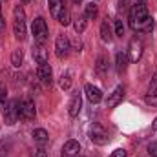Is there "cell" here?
<instances>
[{
	"instance_id": "6da1fadb",
	"label": "cell",
	"mask_w": 157,
	"mask_h": 157,
	"mask_svg": "<svg viewBox=\"0 0 157 157\" xmlns=\"http://www.w3.org/2000/svg\"><path fill=\"white\" fill-rule=\"evenodd\" d=\"M13 33L18 40L26 39V13L20 4L13 9Z\"/></svg>"
},
{
	"instance_id": "7a4b0ae2",
	"label": "cell",
	"mask_w": 157,
	"mask_h": 157,
	"mask_svg": "<svg viewBox=\"0 0 157 157\" xmlns=\"http://www.w3.org/2000/svg\"><path fill=\"white\" fill-rule=\"evenodd\" d=\"M148 17H150V15H148V9H146V4H137V2H135V6L130 9V26H132V29L139 31L141 24H143Z\"/></svg>"
},
{
	"instance_id": "3957f363",
	"label": "cell",
	"mask_w": 157,
	"mask_h": 157,
	"mask_svg": "<svg viewBox=\"0 0 157 157\" xmlns=\"http://www.w3.org/2000/svg\"><path fill=\"white\" fill-rule=\"evenodd\" d=\"M31 33L35 37V42L37 44H44L48 40V35H49V29H48V24L42 17H37L33 20V26H31Z\"/></svg>"
},
{
	"instance_id": "277c9868",
	"label": "cell",
	"mask_w": 157,
	"mask_h": 157,
	"mask_svg": "<svg viewBox=\"0 0 157 157\" xmlns=\"http://www.w3.org/2000/svg\"><path fill=\"white\" fill-rule=\"evenodd\" d=\"M90 139H91V143L101 144V146L110 141L106 128H104L102 124H99V122H93V124H91V128H90Z\"/></svg>"
},
{
	"instance_id": "5b68a950",
	"label": "cell",
	"mask_w": 157,
	"mask_h": 157,
	"mask_svg": "<svg viewBox=\"0 0 157 157\" xmlns=\"http://www.w3.org/2000/svg\"><path fill=\"white\" fill-rule=\"evenodd\" d=\"M4 119H6V124H15L20 119V101L13 99L7 102V106L4 108Z\"/></svg>"
},
{
	"instance_id": "8992f818",
	"label": "cell",
	"mask_w": 157,
	"mask_h": 157,
	"mask_svg": "<svg viewBox=\"0 0 157 157\" xmlns=\"http://www.w3.org/2000/svg\"><path fill=\"white\" fill-rule=\"evenodd\" d=\"M71 51V40L68 39L66 35H59L55 40V53L59 59H66Z\"/></svg>"
},
{
	"instance_id": "52a82bcc",
	"label": "cell",
	"mask_w": 157,
	"mask_h": 157,
	"mask_svg": "<svg viewBox=\"0 0 157 157\" xmlns=\"http://www.w3.org/2000/svg\"><path fill=\"white\" fill-rule=\"evenodd\" d=\"M35 115H37V112H35V102H33L31 99L20 101V119H24V121H33Z\"/></svg>"
},
{
	"instance_id": "ba28073f",
	"label": "cell",
	"mask_w": 157,
	"mask_h": 157,
	"mask_svg": "<svg viewBox=\"0 0 157 157\" xmlns=\"http://www.w3.org/2000/svg\"><path fill=\"white\" fill-rule=\"evenodd\" d=\"M143 55V42L139 39H132L128 44V59L132 62H137Z\"/></svg>"
},
{
	"instance_id": "9c48e42d",
	"label": "cell",
	"mask_w": 157,
	"mask_h": 157,
	"mask_svg": "<svg viewBox=\"0 0 157 157\" xmlns=\"http://www.w3.org/2000/svg\"><path fill=\"white\" fill-rule=\"evenodd\" d=\"M144 102L148 106H157V71L154 73V77L150 80V86H148V91L144 95Z\"/></svg>"
},
{
	"instance_id": "30bf717a",
	"label": "cell",
	"mask_w": 157,
	"mask_h": 157,
	"mask_svg": "<svg viewBox=\"0 0 157 157\" xmlns=\"http://www.w3.org/2000/svg\"><path fill=\"white\" fill-rule=\"evenodd\" d=\"M37 77L40 78L42 84L46 86H51V77H53V71H51V66L48 62H42L37 66Z\"/></svg>"
},
{
	"instance_id": "8fae6325",
	"label": "cell",
	"mask_w": 157,
	"mask_h": 157,
	"mask_svg": "<svg viewBox=\"0 0 157 157\" xmlns=\"http://www.w3.org/2000/svg\"><path fill=\"white\" fill-rule=\"evenodd\" d=\"M84 93H86V97H88V101L91 104H97V102L102 101V91L97 86H93V84H86L84 86Z\"/></svg>"
},
{
	"instance_id": "7c38bea8",
	"label": "cell",
	"mask_w": 157,
	"mask_h": 157,
	"mask_svg": "<svg viewBox=\"0 0 157 157\" xmlns=\"http://www.w3.org/2000/svg\"><path fill=\"white\" fill-rule=\"evenodd\" d=\"M122 99H124V88H122V86H117V88L110 93L106 104H108V108H115V106H119V104L122 102Z\"/></svg>"
},
{
	"instance_id": "4fadbf2b",
	"label": "cell",
	"mask_w": 157,
	"mask_h": 157,
	"mask_svg": "<svg viewBox=\"0 0 157 157\" xmlns=\"http://www.w3.org/2000/svg\"><path fill=\"white\" fill-rule=\"evenodd\" d=\"M80 108H82V97H80V93H73V97H71V101H70V104H68V113H70V117H77L78 112H80Z\"/></svg>"
},
{
	"instance_id": "5bb4252c",
	"label": "cell",
	"mask_w": 157,
	"mask_h": 157,
	"mask_svg": "<svg viewBox=\"0 0 157 157\" xmlns=\"http://www.w3.org/2000/svg\"><path fill=\"white\" fill-rule=\"evenodd\" d=\"M80 152V144L77 141H68L64 146H62V157H77Z\"/></svg>"
},
{
	"instance_id": "9a60e30c",
	"label": "cell",
	"mask_w": 157,
	"mask_h": 157,
	"mask_svg": "<svg viewBox=\"0 0 157 157\" xmlns=\"http://www.w3.org/2000/svg\"><path fill=\"white\" fill-rule=\"evenodd\" d=\"M31 55H33V59L37 60V64L48 62V59H49V55H48V49H46V48H42L40 44L33 46V49H31Z\"/></svg>"
},
{
	"instance_id": "2e32d148",
	"label": "cell",
	"mask_w": 157,
	"mask_h": 157,
	"mask_svg": "<svg viewBox=\"0 0 157 157\" xmlns=\"http://www.w3.org/2000/svg\"><path fill=\"white\" fill-rule=\"evenodd\" d=\"M48 6H49V11H51V15H53L55 20H59L60 13H62L64 7H66L64 0H48Z\"/></svg>"
},
{
	"instance_id": "e0dca14e",
	"label": "cell",
	"mask_w": 157,
	"mask_h": 157,
	"mask_svg": "<svg viewBox=\"0 0 157 157\" xmlns=\"http://www.w3.org/2000/svg\"><path fill=\"white\" fill-rule=\"evenodd\" d=\"M128 62H130V59H128V53H124V51H119L117 57H115V68H117L119 73H124V71H126V68H128Z\"/></svg>"
},
{
	"instance_id": "ac0fdd59",
	"label": "cell",
	"mask_w": 157,
	"mask_h": 157,
	"mask_svg": "<svg viewBox=\"0 0 157 157\" xmlns=\"http://www.w3.org/2000/svg\"><path fill=\"white\" fill-rule=\"evenodd\" d=\"M71 82H73V75H71V71H66V73H62V75H60L59 86H60L64 91H68V90L71 88Z\"/></svg>"
},
{
	"instance_id": "d6986e66",
	"label": "cell",
	"mask_w": 157,
	"mask_h": 157,
	"mask_svg": "<svg viewBox=\"0 0 157 157\" xmlns=\"http://www.w3.org/2000/svg\"><path fill=\"white\" fill-rule=\"evenodd\" d=\"M101 39L104 42H112L113 40V33H112V28L108 22H102L101 24Z\"/></svg>"
},
{
	"instance_id": "ffe728a7",
	"label": "cell",
	"mask_w": 157,
	"mask_h": 157,
	"mask_svg": "<svg viewBox=\"0 0 157 157\" xmlns=\"http://www.w3.org/2000/svg\"><path fill=\"white\" fill-rule=\"evenodd\" d=\"M33 139H35V143H39V144H46L48 139H49V135H48V132H46L44 128H37V130L33 132Z\"/></svg>"
},
{
	"instance_id": "44dd1931",
	"label": "cell",
	"mask_w": 157,
	"mask_h": 157,
	"mask_svg": "<svg viewBox=\"0 0 157 157\" xmlns=\"http://www.w3.org/2000/svg\"><path fill=\"white\" fill-rule=\"evenodd\" d=\"M95 70H97V73H101V75H106V73H108V59L101 55V57L97 59Z\"/></svg>"
},
{
	"instance_id": "7402d4cb",
	"label": "cell",
	"mask_w": 157,
	"mask_h": 157,
	"mask_svg": "<svg viewBox=\"0 0 157 157\" xmlns=\"http://www.w3.org/2000/svg\"><path fill=\"white\" fill-rule=\"evenodd\" d=\"M97 15H99V7H97V4H93V2L86 4V9H84V17H86V18H95Z\"/></svg>"
},
{
	"instance_id": "603a6c76",
	"label": "cell",
	"mask_w": 157,
	"mask_h": 157,
	"mask_svg": "<svg viewBox=\"0 0 157 157\" xmlns=\"http://www.w3.org/2000/svg\"><path fill=\"white\" fill-rule=\"evenodd\" d=\"M22 60H24V51H22V49H15L13 55H11V64H13L15 68H18V66L22 64Z\"/></svg>"
},
{
	"instance_id": "cb8c5ba5",
	"label": "cell",
	"mask_w": 157,
	"mask_h": 157,
	"mask_svg": "<svg viewBox=\"0 0 157 157\" xmlns=\"http://www.w3.org/2000/svg\"><path fill=\"white\" fill-rule=\"evenodd\" d=\"M73 28H75V31H77L78 35L86 29V17L82 15V17H77L75 20H73Z\"/></svg>"
},
{
	"instance_id": "d4e9b609",
	"label": "cell",
	"mask_w": 157,
	"mask_h": 157,
	"mask_svg": "<svg viewBox=\"0 0 157 157\" xmlns=\"http://www.w3.org/2000/svg\"><path fill=\"white\" fill-rule=\"evenodd\" d=\"M59 22H60L62 26H70V24H71V17H70V9H68V7H64V11L60 13Z\"/></svg>"
},
{
	"instance_id": "484cf974",
	"label": "cell",
	"mask_w": 157,
	"mask_h": 157,
	"mask_svg": "<svg viewBox=\"0 0 157 157\" xmlns=\"http://www.w3.org/2000/svg\"><path fill=\"white\" fill-rule=\"evenodd\" d=\"M6 99H7V90H6V86L0 84V108L6 106Z\"/></svg>"
},
{
	"instance_id": "4316f807",
	"label": "cell",
	"mask_w": 157,
	"mask_h": 157,
	"mask_svg": "<svg viewBox=\"0 0 157 157\" xmlns=\"http://www.w3.org/2000/svg\"><path fill=\"white\" fill-rule=\"evenodd\" d=\"M115 35L122 37L124 35V26H122V20H115Z\"/></svg>"
},
{
	"instance_id": "83f0119b",
	"label": "cell",
	"mask_w": 157,
	"mask_h": 157,
	"mask_svg": "<svg viewBox=\"0 0 157 157\" xmlns=\"http://www.w3.org/2000/svg\"><path fill=\"white\" fill-rule=\"evenodd\" d=\"M148 154H150V157H157V143L148 144Z\"/></svg>"
},
{
	"instance_id": "f1b7e54d",
	"label": "cell",
	"mask_w": 157,
	"mask_h": 157,
	"mask_svg": "<svg viewBox=\"0 0 157 157\" xmlns=\"http://www.w3.org/2000/svg\"><path fill=\"white\" fill-rule=\"evenodd\" d=\"M110 157H126V150H124V148H117V150L112 152Z\"/></svg>"
},
{
	"instance_id": "f546056e",
	"label": "cell",
	"mask_w": 157,
	"mask_h": 157,
	"mask_svg": "<svg viewBox=\"0 0 157 157\" xmlns=\"http://www.w3.org/2000/svg\"><path fill=\"white\" fill-rule=\"evenodd\" d=\"M33 157H48V152H46L44 148H37V150L33 152Z\"/></svg>"
},
{
	"instance_id": "4dcf8cb0",
	"label": "cell",
	"mask_w": 157,
	"mask_h": 157,
	"mask_svg": "<svg viewBox=\"0 0 157 157\" xmlns=\"http://www.w3.org/2000/svg\"><path fill=\"white\" fill-rule=\"evenodd\" d=\"M71 49L80 51V49H82V42H80V40H73V42H71Z\"/></svg>"
},
{
	"instance_id": "1f68e13d",
	"label": "cell",
	"mask_w": 157,
	"mask_h": 157,
	"mask_svg": "<svg viewBox=\"0 0 157 157\" xmlns=\"http://www.w3.org/2000/svg\"><path fill=\"white\" fill-rule=\"evenodd\" d=\"M6 28V20H4V17H2V13H0V31Z\"/></svg>"
},
{
	"instance_id": "d6a6232c",
	"label": "cell",
	"mask_w": 157,
	"mask_h": 157,
	"mask_svg": "<svg viewBox=\"0 0 157 157\" xmlns=\"http://www.w3.org/2000/svg\"><path fill=\"white\" fill-rule=\"evenodd\" d=\"M119 9H126V0H119Z\"/></svg>"
},
{
	"instance_id": "836d02e7",
	"label": "cell",
	"mask_w": 157,
	"mask_h": 157,
	"mask_svg": "<svg viewBox=\"0 0 157 157\" xmlns=\"http://www.w3.org/2000/svg\"><path fill=\"white\" fill-rule=\"evenodd\" d=\"M137 4H146V0H135Z\"/></svg>"
},
{
	"instance_id": "e575fe53",
	"label": "cell",
	"mask_w": 157,
	"mask_h": 157,
	"mask_svg": "<svg viewBox=\"0 0 157 157\" xmlns=\"http://www.w3.org/2000/svg\"><path fill=\"white\" fill-rule=\"evenodd\" d=\"M71 2H73V4H80V2H82V0H71Z\"/></svg>"
},
{
	"instance_id": "d590c367",
	"label": "cell",
	"mask_w": 157,
	"mask_h": 157,
	"mask_svg": "<svg viewBox=\"0 0 157 157\" xmlns=\"http://www.w3.org/2000/svg\"><path fill=\"white\" fill-rule=\"evenodd\" d=\"M154 128H155V130H157V119H155V122H154Z\"/></svg>"
},
{
	"instance_id": "8d00e7d4",
	"label": "cell",
	"mask_w": 157,
	"mask_h": 157,
	"mask_svg": "<svg viewBox=\"0 0 157 157\" xmlns=\"http://www.w3.org/2000/svg\"><path fill=\"white\" fill-rule=\"evenodd\" d=\"M22 2H24V4H28V2H29V0H22Z\"/></svg>"
},
{
	"instance_id": "74e56055",
	"label": "cell",
	"mask_w": 157,
	"mask_h": 157,
	"mask_svg": "<svg viewBox=\"0 0 157 157\" xmlns=\"http://www.w3.org/2000/svg\"><path fill=\"white\" fill-rule=\"evenodd\" d=\"M0 9H2V4H0Z\"/></svg>"
},
{
	"instance_id": "f35d334b",
	"label": "cell",
	"mask_w": 157,
	"mask_h": 157,
	"mask_svg": "<svg viewBox=\"0 0 157 157\" xmlns=\"http://www.w3.org/2000/svg\"><path fill=\"white\" fill-rule=\"evenodd\" d=\"M78 157H84V155H78Z\"/></svg>"
}]
</instances>
